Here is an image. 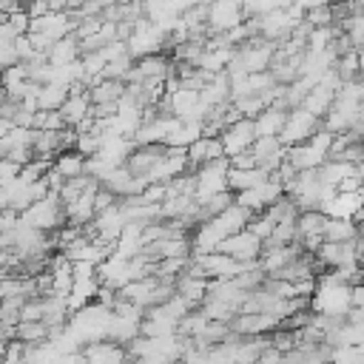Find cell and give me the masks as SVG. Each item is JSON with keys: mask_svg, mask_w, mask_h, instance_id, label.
<instances>
[{"mask_svg": "<svg viewBox=\"0 0 364 364\" xmlns=\"http://www.w3.org/2000/svg\"><path fill=\"white\" fill-rule=\"evenodd\" d=\"M247 20L245 0H213L208 3V28L216 34H225Z\"/></svg>", "mask_w": 364, "mask_h": 364, "instance_id": "obj_6", "label": "cell"}, {"mask_svg": "<svg viewBox=\"0 0 364 364\" xmlns=\"http://www.w3.org/2000/svg\"><path fill=\"white\" fill-rule=\"evenodd\" d=\"M125 94V80H114V77H100L91 85V100L94 102H119Z\"/></svg>", "mask_w": 364, "mask_h": 364, "instance_id": "obj_20", "label": "cell"}, {"mask_svg": "<svg viewBox=\"0 0 364 364\" xmlns=\"http://www.w3.org/2000/svg\"><path fill=\"white\" fill-rule=\"evenodd\" d=\"M282 193H284V185L270 173L267 182H262V185H256V188H247V191H236V202L245 205V208L253 210V213H262V210H267Z\"/></svg>", "mask_w": 364, "mask_h": 364, "instance_id": "obj_8", "label": "cell"}, {"mask_svg": "<svg viewBox=\"0 0 364 364\" xmlns=\"http://www.w3.org/2000/svg\"><path fill=\"white\" fill-rule=\"evenodd\" d=\"M82 355L91 364H119V361L131 358L128 344L114 341V338H100V341H91V344H82Z\"/></svg>", "mask_w": 364, "mask_h": 364, "instance_id": "obj_10", "label": "cell"}, {"mask_svg": "<svg viewBox=\"0 0 364 364\" xmlns=\"http://www.w3.org/2000/svg\"><path fill=\"white\" fill-rule=\"evenodd\" d=\"M316 259L321 262V267H344V264H358L355 256V239L353 242H330L324 239L316 250Z\"/></svg>", "mask_w": 364, "mask_h": 364, "instance_id": "obj_11", "label": "cell"}, {"mask_svg": "<svg viewBox=\"0 0 364 364\" xmlns=\"http://www.w3.org/2000/svg\"><path fill=\"white\" fill-rule=\"evenodd\" d=\"M228 156L225 154V145H222V136H208L202 134L196 142L188 145V159H191V171H196L199 165L210 162V159H222Z\"/></svg>", "mask_w": 364, "mask_h": 364, "instance_id": "obj_13", "label": "cell"}, {"mask_svg": "<svg viewBox=\"0 0 364 364\" xmlns=\"http://www.w3.org/2000/svg\"><path fill=\"white\" fill-rule=\"evenodd\" d=\"M256 122H253V117H242V119H236L233 125H228L225 131H222V145H225V154L228 156H236V154H242V151H250V145L256 142Z\"/></svg>", "mask_w": 364, "mask_h": 364, "instance_id": "obj_9", "label": "cell"}, {"mask_svg": "<svg viewBox=\"0 0 364 364\" xmlns=\"http://www.w3.org/2000/svg\"><path fill=\"white\" fill-rule=\"evenodd\" d=\"M304 20H307L310 26H336V23H338L333 3H327V6H318V9H310V11L304 14Z\"/></svg>", "mask_w": 364, "mask_h": 364, "instance_id": "obj_24", "label": "cell"}, {"mask_svg": "<svg viewBox=\"0 0 364 364\" xmlns=\"http://www.w3.org/2000/svg\"><path fill=\"white\" fill-rule=\"evenodd\" d=\"M20 222L23 225H31L37 230H57V228H63L68 222V216H65V208H63L60 193L51 191L48 196L31 202L26 210H20Z\"/></svg>", "mask_w": 364, "mask_h": 364, "instance_id": "obj_3", "label": "cell"}, {"mask_svg": "<svg viewBox=\"0 0 364 364\" xmlns=\"http://www.w3.org/2000/svg\"><path fill=\"white\" fill-rule=\"evenodd\" d=\"M85 162H88V156H85L82 151H77V148H65V151H60V154L54 156V168H57L65 179L80 176V173H88V171H85Z\"/></svg>", "mask_w": 364, "mask_h": 364, "instance_id": "obj_19", "label": "cell"}, {"mask_svg": "<svg viewBox=\"0 0 364 364\" xmlns=\"http://www.w3.org/2000/svg\"><path fill=\"white\" fill-rule=\"evenodd\" d=\"M91 108H94V100H91V88H88V91H71L60 111L68 125H80L91 114Z\"/></svg>", "mask_w": 364, "mask_h": 364, "instance_id": "obj_15", "label": "cell"}, {"mask_svg": "<svg viewBox=\"0 0 364 364\" xmlns=\"http://www.w3.org/2000/svg\"><path fill=\"white\" fill-rule=\"evenodd\" d=\"M270 179V171L264 165H253V168H233L230 165V173H228V182H230V191H247V188H256L262 182Z\"/></svg>", "mask_w": 364, "mask_h": 364, "instance_id": "obj_16", "label": "cell"}, {"mask_svg": "<svg viewBox=\"0 0 364 364\" xmlns=\"http://www.w3.org/2000/svg\"><path fill=\"white\" fill-rule=\"evenodd\" d=\"M287 111H290V108H282V105H276V102L267 105L262 114L253 117L256 134H259V136H279L282 128H284V122H287Z\"/></svg>", "mask_w": 364, "mask_h": 364, "instance_id": "obj_14", "label": "cell"}, {"mask_svg": "<svg viewBox=\"0 0 364 364\" xmlns=\"http://www.w3.org/2000/svg\"><path fill=\"white\" fill-rule=\"evenodd\" d=\"M333 136H336V134L321 125L310 139H304V142H299V145H290V148H287V159H290L299 171H304V168H321V165L330 159Z\"/></svg>", "mask_w": 364, "mask_h": 364, "instance_id": "obj_2", "label": "cell"}, {"mask_svg": "<svg viewBox=\"0 0 364 364\" xmlns=\"http://www.w3.org/2000/svg\"><path fill=\"white\" fill-rule=\"evenodd\" d=\"M304 11H310V9H318V6H327V3H333V0H296Z\"/></svg>", "mask_w": 364, "mask_h": 364, "instance_id": "obj_29", "label": "cell"}, {"mask_svg": "<svg viewBox=\"0 0 364 364\" xmlns=\"http://www.w3.org/2000/svg\"><path fill=\"white\" fill-rule=\"evenodd\" d=\"M196 199L205 202L208 196H216L222 191H230V182H228V173H230V159L222 156V159H210L205 165H199L196 171Z\"/></svg>", "mask_w": 364, "mask_h": 364, "instance_id": "obj_4", "label": "cell"}, {"mask_svg": "<svg viewBox=\"0 0 364 364\" xmlns=\"http://www.w3.org/2000/svg\"><path fill=\"white\" fill-rule=\"evenodd\" d=\"M236 54V46H216V48H205L199 57V68H205L208 74H219L228 71L230 60Z\"/></svg>", "mask_w": 364, "mask_h": 364, "instance_id": "obj_18", "label": "cell"}, {"mask_svg": "<svg viewBox=\"0 0 364 364\" xmlns=\"http://www.w3.org/2000/svg\"><path fill=\"white\" fill-rule=\"evenodd\" d=\"M216 250L230 253V256H236L239 262H256V259L262 256V250H264V239H259L250 228H242V230L225 236Z\"/></svg>", "mask_w": 364, "mask_h": 364, "instance_id": "obj_7", "label": "cell"}, {"mask_svg": "<svg viewBox=\"0 0 364 364\" xmlns=\"http://www.w3.org/2000/svg\"><path fill=\"white\" fill-rule=\"evenodd\" d=\"M230 327L242 336H256V333H273L276 327H282V316L276 313H236V318L230 321Z\"/></svg>", "mask_w": 364, "mask_h": 364, "instance_id": "obj_12", "label": "cell"}, {"mask_svg": "<svg viewBox=\"0 0 364 364\" xmlns=\"http://www.w3.org/2000/svg\"><path fill=\"white\" fill-rule=\"evenodd\" d=\"M324 239H330V242H353V239H358V225H355V219L327 216Z\"/></svg>", "mask_w": 364, "mask_h": 364, "instance_id": "obj_21", "label": "cell"}, {"mask_svg": "<svg viewBox=\"0 0 364 364\" xmlns=\"http://www.w3.org/2000/svg\"><path fill=\"white\" fill-rule=\"evenodd\" d=\"M0 63H3V68L20 63V51H17L14 40H0Z\"/></svg>", "mask_w": 364, "mask_h": 364, "instance_id": "obj_26", "label": "cell"}, {"mask_svg": "<svg viewBox=\"0 0 364 364\" xmlns=\"http://www.w3.org/2000/svg\"><path fill=\"white\" fill-rule=\"evenodd\" d=\"M102 131H82L80 136H77V151H82L85 156H94V154H100V148H102Z\"/></svg>", "mask_w": 364, "mask_h": 364, "instance_id": "obj_23", "label": "cell"}, {"mask_svg": "<svg viewBox=\"0 0 364 364\" xmlns=\"http://www.w3.org/2000/svg\"><path fill=\"white\" fill-rule=\"evenodd\" d=\"M361 3H364V0H361Z\"/></svg>", "mask_w": 364, "mask_h": 364, "instance_id": "obj_31", "label": "cell"}, {"mask_svg": "<svg viewBox=\"0 0 364 364\" xmlns=\"http://www.w3.org/2000/svg\"><path fill=\"white\" fill-rule=\"evenodd\" d=\"M310 310L330 318H347V313L353 310V284L333 279L327 270L318 273V287L310 296Z\"/></svg>", "mask_w": 364, "mask_h": 364, "instance_id": "obj_1", "label": "cell"}, {"mask_svg": "<svg viewBox=\"0 0 364 364\" xmlns=\"http://www.w3.org/2000/svg\"><path fill=\"white\" fill-rule=\"evenodd\" d=\"M51 336V327L46 318H23L17 324V338L26 341V344H40Z\"/></svg>", "mask_w": 364, "mask_h": 364, "instance_id": "obj_22", "label": "cell"}, {"mask_svg": "<svg viewBox=\"0 0 364 364\" xmlns=\"http://www.w3.org/2000/svg\"><path fill=\"white\" fill-rule=\"evenodd\" d=\"M293 0H245V11L247 17H256V14H267L273 9H287Z\"/></svg>", "mask_w": 364, "mask_h": 364, "instance_id": "obj_25", "label": "cell"}, {"mask_svg": "<svg viewBox=\"0 0 364 364\" xmlns=\"http://www.w3.org/2000/svg\"><path fill=\"white\" fill-rule=\"evenodd\" d=\"M0 9H3V14H11V11L23 9V3L20 0H0Z\"/></svg>", "mask_w": 364, "mask_h": 364, "instance_id": "obj_28", "label": "cell"}, {"mask_svg": "<svg viewBox=\"0 0 364 364\" xmlns=\"http://www.w3.org/2000/svg\"><path fill=\"white\" fill-rule=\"evenodd\" d=\"M20 3H23V6H28V3H31V0H20Z\"/></svg>", "mask_w": 364, "mask_h": 364, "instance_id": "obj_30", "label": "cell"}, {"mask_svg": "<svg viewBox=\"0 0 364 364\" xmlns=\"http://www.w3.org/2000/svg\"><path fill=\"white\" fill-rule=\"evenodd\" d=\"M336 91L338 88H330V85H324V82H316L310 91H307V97L301 100V105L310 111V114H316V117H327V111L333 108V102H336Z\"/></svg>", "mask_w": 364, "mask_h": 364, "instance_id": "obj_17", "label": "cell"}, {"mask_svg": "<svg viewBox=\"0 0 364 364\" xmlns=\"http://www.w3.org/2000/svg\"><path fill=\"white\" fill-rule=\"evenodd\" d=\"M228 159H230V165H233V168H253V165H259V159H256V154H253V151H242V154L228 156Z\"/></svg>", "mask_w": 364, "mask_h": 364, "instance_id": "obj_27", "label": "cell"}, {"mask_svg": "<svg viewBox=\"0 0 364 364\" xmlns=\"http://www.w3.org/2000/svg\"><path fill=\"white\" fill-rule=\"evenodd\" d=\"M321 125H324V122H321V117L310 114L304 105H296V108H290V111H287V122H284V128H282L279 139L290 148V145H299V142L310 139Z\"/></svg>", "mask_w": 364, "mask_h": 364, "instance_id": "obj_5", "label": "cell"}]
</instances>
